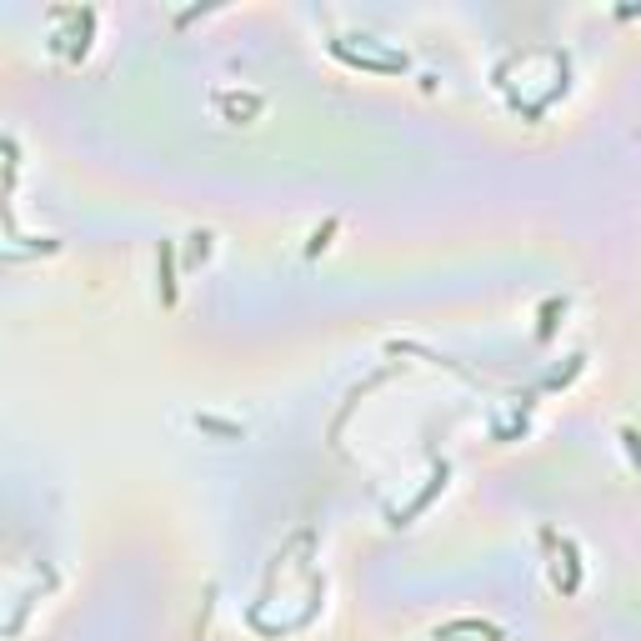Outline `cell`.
Returning <instances> with one entry per match:
<instances>
[{
  "instance_id": "6da1fadb",
  "label": "cell",
  "mask_w": 641,
  "mask_h": 641,
  "mask_svg": "<svg viewBox=\"0 0 641 641\" xmlns=\"http://www.w3.org/2000/svg\"><path fill=\"white\" fill-rule=\"evenodd\" d=\"M336 50L341 60H351V66H366V70H406V56H396V50H371V46H346V40H336Z\"/></svg>"
},
{
  "instance_id": "7a4b0ae2",
  "label": "cell",
  "mask_w": 641,
  "mask_h": 641,
  "mask_svg": "<svg viewBox=\"0 0 641 641\" xmlns=\"http://www.w3.org/2000/svg\"><path fill=\"white\" fill-rule=\"evenodd\" d=\"M456 637L502 641V627H491V621H446V627H436V641H456Z\"/></svg>"
},
{
  "instance_id": "3957f363",
  "label": "cell",
  "mask_w": 641,
  "mask_h": 641,
  "mask_svg": "<svg viewBox=\"0 0 641 641\" xmlns=\"http://www.w3.org/2000/svg\"><path fill=\"white\" fill-rule=\"evenodd\" d=\"M216 105H221V111H226V116H236V120H251V116H256V111H261V95H216Z\"/></svg>"
},
{
  "instance_id": "277c9868",
  "label": "cell",
  "mask_w": 641,
  "mask_h": 641,
  "mask_svg": "<svg viewBox=\"0 0 641 641\" xmlns=\"http://www.w3.org/2000/svg\"><path fill=\"white\" fill-rule=\"evenodd\" d=\"M161 280H165V286H161V301L171 306V301H175V280H171V245H161Z\"/></svg>"
},
{
  "instance_id": "5b68a950",
  "label": "cell",
  "mask_w": 641,
  "mask_h": 641,
  "mask_svg": "<svg viewBox=\"0 0 641 641\" xmlns=\"http://www.w3.org/2000/svg\"><path fill=\"white\" fill-rule=\"evenodd\" d=\"M621 441H627V446H631V456H637V461H641V436L631 432V426H627V432H621Z\"/></svg>"
}]
</instances>
